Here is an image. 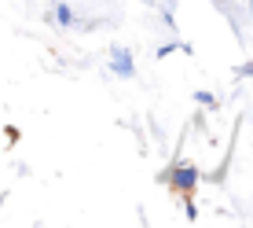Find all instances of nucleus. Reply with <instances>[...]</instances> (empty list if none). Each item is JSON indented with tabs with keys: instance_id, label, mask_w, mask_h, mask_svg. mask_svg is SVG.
I'll list each match as a JSON object with an SVG mask.
<instances>
[{
	"instance_id": "20e7f679",
	"label": "nucleus",
	"mask_w": 253,
	"mask_h": 228,
	"mask_svg": "<svg viewBox=\"0 0 253 228\" xmlns=\"http://www.w3.org/2000/svg\"><path fill=\"white\" fill-rule=\"evenodd\" d=\"M213 4H216V11H220V15H228L235 37H242V11H239V4H235V0H213Z\"/></svg>"
},
{
	"instance_id": "f257e3e1",
	"label": "nucleus",
	"mask_w": 253,
	"mask_h": 228,
	"mask_svg": "<svg viewBox=\"0 0 253 228\" xmlns=\"http://www.w3.org/2000/svg\"><path fill=\"white\" fill-rule=\"evenodd\" d=\"M202 166L198 162H191V159H184V155H172V162H169V170H162L158 173V184H169L176 195H195L198 191V184H202Z\"/></svg>"
},
{
	"instance_id": "f03ea898",
	"label": "nucleus",
	"mask_w": 253,
	"mask_h": 228,
	"mask_svg": "<svg viewBox=\"0 0 253 228\" xmlns=\"http://www.w3.org/2000/svg\"><path fill=\"white\" fill-rule=\"evenodd\" d=\"M107 70H110V77L132 81V77H136V56H132V48L110 45V52H107Z\"/></svg>"
},
{
	"instance_id": "9d476101",
	"label": "nucleus",
	"mask_w": 253,
	"mask_h": 228,
	"mask_svg": "<svg viewBox=\"0 0 253 228\" xmlns=\"http://www.w3.org/2000/svg\"><path fill=\"white\" fill-rule=\"evenodd\" d=\"M143 4H151V7H154V4H158V0H143Z\"/></svg>"
},
{
	"instance_id": "39448f33",
	"label": "nucleus",
	"mask_w": 253,
	"mask_h": 228,
	"mask_svg": "<svg viewBox=\"0 0 253 228\" xmlns=\"http://www.w3.org/2000/svg\"><path fill=\"white\" fill-rule=\"evenodd\" d=\"M195 103H198L202 111H216V107H220V100H216L209 89H195Z\"/></svg>"
},
{
	"instance_id": "7ed1b4c3",
	"label": "nucleus",
	"mask_w": 253,
	"mask_h": 228,
	"mask_svg": "<svg viewBox=\"0 0 253 228\" xmlns=\"http://www.w3.org/2000/svg\"><path fill=\"white\" fill-rule=\"evenodd\" d=\"M44 19H48L51 26H59V30H74V26H81V19H77V7L66 4V0H51V7H48Z\"/></svg>"
},
{
	"instance_id": "6e6552de",
	"label": "nucleus",
	"mask_w": 253,
	"mask_h": 228,
	"mask_svg": "<svg viewBox=\"0 0 253 228\" xmlns=\"http://www.w3.org/2000/svg\"><path fill=\"white\" fill-rule=\"evenodd\" d=\"M235 74H239V77H250V74H253V63H242L239 70H235Z\"/></svg>"
},
{
	"instance_id": "0eeeda50",
	"label": "nucleus",
	"mask_w": 253,
	"mask_h": 228,
	"mask_svg": "<svg viewBox=\"0 0 253 228\" xmlns=\"http://www.w3.org/2000/svg\"><path fill=\"white\" fill-rule=\"evenodd\" d=\"M176 48H180V41H165V45H162L158 52H154V56H158V59H165V56H172Z\"/></svg>"
},
{
	"instance_id": "423d86ee",
	"label": "nucleus",
	"mask_w": 253,
	"mask_h": 228,
	"mask_svg": "<svg viewBox=\"0 0 253 228\" xmlns=\"http://www.w3.org/2000/svg\"><path fill=\"white\" fill-rule=\"evenodd\" d=\"M184 199V217L187 221H198V203H195V195H180Z\"/></svg>"
},
{
	"instance_id": "1a4fd4ad",
	"label": "nucleus",
	"mask_w": 253,
	"mask_h": 228,
	"mask_svg": "<svg viewBox=\"0 0 253 228\" xmlns=\"http://www.w3.org/2000/svg\"><path fill=\"white\" fill-rule=\"evenodd\" d=\"M246 15H250V22H253V0H246Z\"/></svg>"
}]
</instances>
